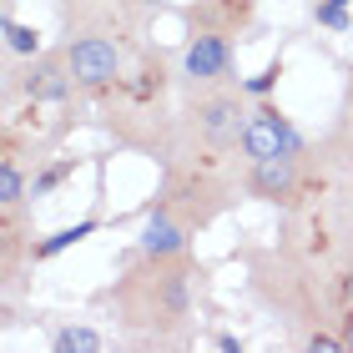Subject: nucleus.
Wrapping results in <instances>:
<instances>
[{"label": "nucleus", "mask_w": 353, "mask_h": 353, "mask_svg": "<svg viewBox=\"0 0 353 353\" xmlns=\"http://www.w3.org/2000/svg\"><path fill=\"white\" fill-rule=\"evenodd\" d=\"M192 258L187 252H176V258H152V252H141V263L121 278V288L111 298H117V308L126 313L121 323L132 328H147L157 343L172 339L176 328H187L192 318Z\"/></svg>", "instance_id": "1"}, {"label": "nucleus", "mask_w": 353, "mask_h": 353, "mask_svg": "<svg viewBox=\"0 0 353 353\" xmlns=\"http://www.w3.org/2000/svg\"><path fill=\"white\" fill-rule=\"evenodd\" d=\"M243 86H197V96L187 101L182 111V137L197 147V162H217L228 152H243V126H248V111L243 106Z\"/></svg>", "instance_id": "2"}, {"label": "nucleus", "mask_w": 353, "mask_h": 353, "mask_svg": "<svg viewBox=\"0 0 353 353\" xmlns=\"http://www.w3.org/2000/svg\"><path fill=\"white\" fill-rule=\"evenodd\" d=\"M66 66H71L76 91H111L126 76V51H121V41L86 30V36L66 41Z\"/></svg>", "instance_id": "3"}, {"label": "nucleus", "mask_w": 353, "mask_h": 353, "mask_svg": "<svg viewBox=\"0 0 353 353\" xmlns=\"http://www.w3.org/2000/svg\"><path fill=\"white\" fill-rule=\"evenodd\" d=\"M268 157H308V137L278 106L258 101L243 126V162H268Z\"/></svg>", "instance_id": "4"}, {"label": "nucleus", "mask_w": 353, "mask_h": 353, "mask_svg": "<svg viewBox=\"0 0 353 353\" xmlns=\"http://www.w3.org/2000/svg\"><path fill=\"white\" fill-rule=\"evenodd\" d=\"M182 76L192 86H228L232 81V36H228V26L192 30V41L182 51Z\"/></svg>", "instance_id": "5"}, {"label": "nucleus", "mask_w": 353, "mask_h": 353, "mask_svg": "<svg viewBox=\"0 0 353 353\" xmlns=\"http://www.w3.org/2000/svg\"><path fill=\"white\" fill-rule=\"evenodd\" d=\"M243 187L263 202H298L303 192V157H268V162H248Z\"/></svg>", "instance_id": "6"}, {"label": "nucleus", "mask_w": 353, "mask_h": 353, "mask_svg": "<svg viewBox=\"0 0 353 353\" xmlns=\"http://www.w3.org/2000/svg\"><path fill=\"white\" fill-rule=\"evenodd\" d=\"M21 86H26L30 101H66V96L76 91L66 51H61V56H30V66L21 71Z\"/></svg>", "instance_id": "7"}, {"label": "nucleus", "mask_w": 353, "mask_h": 353, "mask_svg": "<svg viewBox=\"0 0 353 353\" xmlns=\"http://www.w3.org/2000/svg\"><path fill=\"white\" fill-rule=\"evenodd\" d=\"M187 237H192V228L182 217H172L167 207H152L147 228H141V252H152V258H176V252H187Z\"/></svg>", "instance_id": "8"}, {"label": "nucleus", "mask_w": 353, "mask_h": 353, "mask_svg": "<svg viewBox=\"0 0 353 353\" xmlns=\"http://www.w3.org/2000/svg\"><path fill=\"white\" fill-rule=\"evenodd\" d=\"M96 228H101L96 217H81L76 228H61V232L46 237V243H36V248H30V258H36V263H51L56 252H66V248H76V243H86V237H91Z\"/></svg>", "instance_id": "9"}, {"label": "nucleus", "mask_w": 353, "mask_h": 353, "mask_svg": "<svg viewBox=\"0 0 353 353\" xmlns=\"http://www.w3.org/2000/svg\"><path fill=\"white\" fill-rule=\"evenodd\" d=\"M21 202H26V172H21L15 157H6L0 162V207H6V217L21 212Z\"/></svg>", "instance_id": "10"}, {"label": "nucleus", "mask_w": 353, "mask_h": 353, "mask_svg": "<svg viewBox=\"0 0 353 353\" xmlns=\"http://www.w3.org/2000/svg\"><path fill=\"white\" fill-rule=\"evenodd\" d=\"M106 339L96 328H76V323H66V328H56V339H51V348L56 353H96Z\"/></svg>", "instance_id": "11"}, {"label": "nucleus", "mask_w": 353, "mask_h": 353, "mask_svg": "<svg viewBox=\"0 0 353 353\" xmlns=\"http://www.w3.org/2000/svg\"><path fill=\"white\" fill-rule=\"evenodd\" d=\"M6 46H10V51L15 56H41V30L36 26H26V21H6Z\"/></svg>", "instance_id": "12"}, {"label": "nucleus", "mask_w": 353, "mask_h": 353, "mask_svg": "<svg viewBox=\"0 0 353 353\" xmlns=\"http://www.w3.org/2000/svg\"><path fill=\"white\" fill-rule=\"evenodd\" d=\"M348 6L353 0H323V6H313V21L328 30H348Z\"/></svg>", "instance_id": "13"}, {"label": "nucleus", "mask_w": 353, "mask_h": 353, "mask_svg": "<svg viewBox=\"0 0 353 353\" xmlns=\"http://www.w3.org/2000/svg\"><path fill=\"white\" fill-rule=\"evenodd\" d=\"M278 76H283V61H272V66H268L263 76H252V81H243V91H248V96H258V101H263V96H268L272 86H278Z\"/></svg>", "instance_id": "14"}, {"label": "nucleus", "mask_w": 353, "mask_h": 353, "mask_svg": "<svg viewBox=\"0 0 353 353\" xmlns=\"http://www.w3.org/2000/svg\"><path fill=\"white\" fill-rule=\"evenodd\" d=\"M66 172H71V162H61V167H51V172H41V176H36V192H51Z\"/></svg>", "instance_id": "15"}, {"label": "nucleus", "mask_w": 353, "mask_h": 353, "mask_svg": "<svg viewBox=\"0 0 353 353\" xmlns=\"http://www.w3.org/2000/svg\"><path fill=\"white\" fill-rule=\"evenodd\" d=\"M343 348L353 353V318H348V333H343Z\"/></svg>", "instance_id": "16"}]
</instances>
